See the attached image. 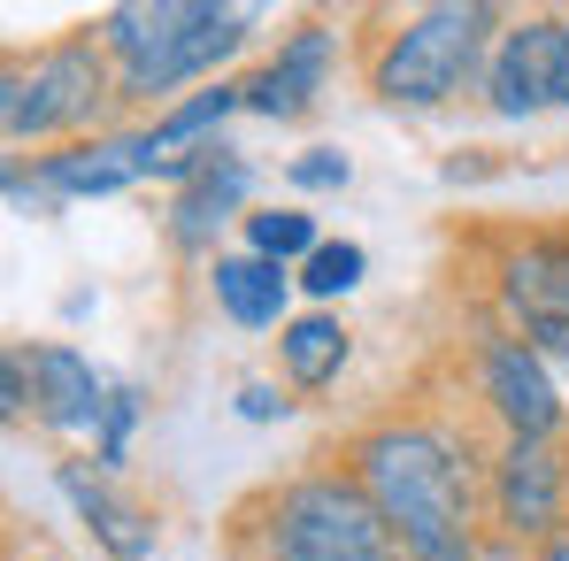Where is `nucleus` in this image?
Instances as JSON below:
<instances>
[{
    "mask_svg": "<svg viewBox=\"0 0 569 561\" xmlns=\"http://www.w3.org/2000/svg\"><path fill=\"white\" fill-rule=\"evenodd\" d=\"M254 539H262V561H392L400 554L378 500L355 484V469L347 477L339 469H308V477L278 484L262 500Z\"/></svg>",
    "mask_w": 569,
    "mask_h": 561,
    "instance_id": "obj_3",
    "label": "nucleus"
},
{
    "mask_svg": "<svg viewBox=\"0 0 569 561\" xmlns=\"http://www.w3.org/2000/svg\"><path fill=\"white\" fill-rule=\"evenodd\" d=\"M485 31H492V8H423L378 47L370 78L392 108H439V100H455L470 86Z\"/></svg>",
    "mask_w": 569,
    "mask_h": 561,
    "instance_id": "obj_4",
    "label": "nucleus"
},
{
    "mask_svg": "<svg viewBox=\"0 0 569 561\" xmlns=\"http://www.w3.org/2000/svg\"><path fill=\"white\" fill-rule=\"evenodd\" d=\"M284 408H292V400H278V384H247V392H239V415H247V423H270Z\"/></svg>",
    "mask_w": 569,
    "mask_h": 561,
    "instance_id": "obj_22",
    "label": "nucleus"
},
{
    "mask_svg": "<svg viewBox=\"0 0 569 561\" xmlns=\"http://www.w3.org/2000/svg\"><path fill=\"white\" fill-rule=\"evenodd\" d=\"M278 354H284V377H292L300 392H323L331 377L347 370V331H339L331 315H300V323H284Z\"/></svg>",
    "mask_w": 569,
    "mask_h": 561,
    "instance_id": "obj_15",
    "label": "nucleus"
},
{
    "mask_svg": "<svg viewBox=\"0 0 569 561\" xmlns=\"http://www.w3.org/2000/svg\"><path fill=\"white\" fill-rule=\"evenodd\" d=\"M300 192H331V186H347V154H331V147H316V154H300L292 170H284Z\"/></svg>",
    "mask_w": 569,
    "mask_h": 561,
    "instance_id": "obj_21",
    "label": "nucleus"
},
{
    "mask_svg": "<svg viewBox=\"0 0 569 561\" xmlns=\"http://www.w3.org/2000/svg\"><path fill=\"white\" fill-rule=\"evenodd\" d=\"M208 284H216V308H223L231 323H247V331H270L284 315V270L262 262V254H223Z\"/></svg>",
    "mask_w": 569,
    "mask_h": 561,
    "instance_id": "obj_14",
    "label": "nucleus"
},
{
    "mask_svg": "<svg viewBox=\"0 0 569 561\" xmlns=\"http://www.w3.org/2000/svg\"><path fill=\"white\" fill-rule=\"evenodd\" d=\"M555 100L569 108V16H562V78H555Z\"/></svg>",
    "mask_w": 569,
    "mask_h": 561,
    "instance_id": "obj_24",
    "label": "nucleus"
},
{
    "mask_svg": "<svg viewBox=\"0 0 569 561\" xmlns=\"http://www.w3.org/2000/svg\"><path fill=\"white\" fill-rule=\"evenodd\" d=\"M231 108H247V86H216V93H192L186 108H170V116H162V123L147 131L154 162H178V147H186V154H192V147H216L208 131H216V123H223Z\"/></svg>",
    "mask_w": 569,
    "mask_h": 561,
    "instance_id": "obj_16",
    "label": "nucleus"
},
{
    "mask_svg": "<svg viewBox=\"0 0 569 561\" xmlns=\"http://www.w3.org/2000/svg\"><path fill=\"white\" fill-rule=\"evenodd\" d=\"M62 500L78 508V523L108 547V561H147L154 554V523H147L131 500H116L86 462H62Z\"/></svg>",
    "mask_w": 569,
    "mask_h": 561,
    "instance_id": "obj_11",
    "label": "nucleus"
},
{
    "mask_svg": "<svg viewBox=\"0 0 569 561\" xmlns=\"http://www.w3.org/2000/svg\"><path fill=\"white\" fill-rule=\"evenodd\" d=\"M247 186H254V178H247V162H231V154H223V162H216L192 192H178V208H170V247H178V254H208V247H216V231L239 216Z\"/></svg>",
    "mask_w": 569,
    "mask_h": 561,
    "instance_id": "obj_12",
    "label": "nucleus"
},
{
    "mask_svg": "<svg viewBox=\"0 0 569 561\" xmlns=\"http://www.w3.org/2000/svg\"><path fill=\"white\" fill-rule=\"evenodd\" d=\"M355 484L378 500L385 531L408 561H477L470 523H477V484H470V447L447 423H378L355 439Z\"/></svg>",
    "mask_w": 569,
    "mask_h": 561,
    "instance_id": "obj_1",
    "label": "nucleus"
},
{
    "mask_svg": "<svg viewBox=\"0 0 569 561\" xmlns=\"http://www.w3.org/2000/svg\"><path fill=\"white\" fill-rule=\"evenodd\" d=\"M31 370H39V423L47 431H100L108 384L93 377V362L78 347H39Z\"/></svg>",
    "mask_w": 569,
    "mask_h": 561,
    "instance_id": "obj_10",
    "label": "nucleus"
},
{
    "mask_svg": "<svg viewBox=\"0 0 569 561\" xmlns=\"http://www.w3.org/2000/svg\"><path fill=\"white\" fill-rule=\"evenodd\" d=\"M362 270H370V262H362V247H347V239H339V247H316V254L300 262V284H308L316 300H331V292H355Z\"/></svg>",
    "mask_w": 569,
    "mask_h": 561,
    "instance_id": "obj_18",
    "label": "nucleus"
},
{
    "mask_svg": "<svg viewBox=\"0 0 569 561\" xmlns=\"http://www.w3.org/2000/svg\"><path fill=\"white\" fill-rule=\"evenodd\" d=\"M23 408H39V370H31L23 347H8V354H0V415L16 423Z\"/></svg>",
    "mask_w": 569,
    "mask_h": 561,
    "instance_id": "obj_20",
    "label": "nucleus"
},
{
    "mask_svg": "<svg viewBox=\"0 0 569 561\" xmlns=\"http://www.w3.org/2000/svg\"><path fill=\"white\" fill-rule=\"evenodd\" d=\"M492 523L508 539H555L569 523V454L539 447V439H508L492 462Z\"/></svg>",
    "mask_w": 569,
    "mask_h": 561,
    "instance_id": "obj_6",
    "label": "nucleus"
},
{
    "mask_svg": "<svg viewBox=\"0 0 569 561\" xmlns=\"http://www.w3.org/2000/svg\"><path fill=\"white\" fill-rule=\"evenodd\" d=\"M477 384H485V408L508 423V439H555L562 431V392L547 377V354L523 347V339H492L477 354Z\"/></svg>",
    "mask_w": 569,
    "mask_h": 561,
    "instance_id": "obj_7",
    "label": "nucleus"
},
{
    "mask_svg": "<svg viewBox=\"0 0 569 561\" xmlns=\"http://www.w3.org/2000/svg\"><path fill=\"white\" fill-rule=\"evenodd\" d=\"M131 423H139V392L131 384H108V408H100V469L123 462V447H131Z\"/></svg>",
    "mask_w": 569,
    "mask_h": 561,
    "instance_id": "obj_19",
    "label": "nucleus"
},
{
    "mask_svg": "<svg viewBox=\"0 0 569 561\" xmlns=\"http://www.w3.org/2000/svg\"><path fill=\"white\" fill-rule=\"evenodd\" d=\"M555 78H562V23L531 16L523 31L500 39V54L485 70V108L492 116H539L555 100Z\"/></svg>",
    "mask_w": 569,
    "mask_h": 561,
    "instance_id": "obj_8",
    "label": "nucleus"
},
{
    "mask_svg": "<svg viewBox=\"0 0 569 561\" xmlns=\"http://www.w3.org/2000/svg\"><path fill=\"white\" fill-rule=\"evenodd\" d=\"M147 170H162L147 139H108V147H78V154L39 162V186L47 192H116L131 178H147Z\"/></svg>",
    "mask_w": 569,
    "mask_h": 561,
    "instance_id": "obj_13",
    "label": "nucleus"
},
{
    "mask_svg": "<svg viewBox=\"0 0 569 561\" xmlns=\"http://www.w3.org/2000/svg\"><path fill=\"white\" fill-rule=\"evenodd\" d=\"M247 239H254V254H262V262H308V254H316V247H323V239H316V223H308V216H292V208H270V216H247Z\"/></svg>",
    "mask_w": 569,
    "mask_h": 561,
    "instance_id": "obj_17",
    "label": "nucleus"
},
{
    "mask_svg": "<svg viewBox=\"0 0 569 561\" xmlns=\"http://www.w3.org/2000/svg\"><path fill=\"white\" fill-rule=\"evenodd\" d=\"M331 54H339V31H323V23H300L292 39L278 47V62L247 86V108H262V116H308L316 93H323V78H331Z\"/></svg>",
    "mask_w": 569,
    "mask_h": 561,
    "instance_id": "obj_9",
    "label": "nucleus"
},
{
    "mask_svg": "<svg viewBox=\"0 0 569 561\" xmlns=\"http://www.w3.org/2000/svg\"><path fill=\"white\" fill-rule=\"evenodd\" d=\"M100 47L123 62V100H162L223 54L247 47V8H208V0H154V8H108Z\"/></svg>",
    "mask_w": 569,
    "mask_h": 561,
    "instance_id": "obj_2",
    "label": "nucleus"
},
{
    "mask_svg": "<svg viewBox=\"0 0 569 561\" xmlns=\"http://www.w3.org/2000/svg\"><path fill=\"white\" fill-rule=\"evenodd\" d=\"M531 347H539L555 370H569V323L562 315H555V323H531Z\"/></svg>",
    "mask_w": 569,
    "mask_h": 561,
    "instance_id": "obj_23",
    "label": "nucleus"
},
{
    "mask_svg": "<svg viewBox=\"0 0 569 561\" xmlns=\"http://www.w3.org/2000/svg\"><path fill=\"white\" fill-rule=\"evenodd\" d=\"M539 561H569V523L555 531V539H547V547H539Z\"/></svg>",
    "mask_w": 569,
    "mask_h": 561,
    "instance_id": "obj_25",
    "label": "nucleus"
},
{
    "mask_svg": "<svg viewBox=\"0 0 569 561\" xmlns=\"http://www.w3.org/2000/svg\"><path fill=\"white\" fill-rule=\"evenodd\" d=\"M31 561H62V554H31Z\"/></svg>",
    "mask_w": 569,
    "mask_h": 561,
    "instance_id": "obj_27",
    "label": "nucleus"
},
{
    "mask_svg": "<svg viewBox=\"0 0 569 561\" xmlns=\"http://www.w3.org/2000/svg\"><path fill=\"white\" fill-rule=\"evenodd\" d=\"M100 100H108L100 47L93 39H62V47H47L31 70H8V78H0V131H8V139H54V131L93 123Z\"/></svg>",
    "mask_w": 569,
    "mask_h": 561,
    "instance_id": "obj_5",
    "label": "nucleus"
},
{
    "mask_svg": "<svg viewBox=\"0 0 569 561\" xmlns=\"http://www.w3.org/2000/svg\"><path fill=\"white\" fill-rule=\"evenodd\" d=\"M562 323H569V278H562Z\"/></svg>",
    "mask_w": 569,
    "mask_h": 561,
    "instance_id": "obj_26",
    "label": "nucleus"
}]
</instances>
